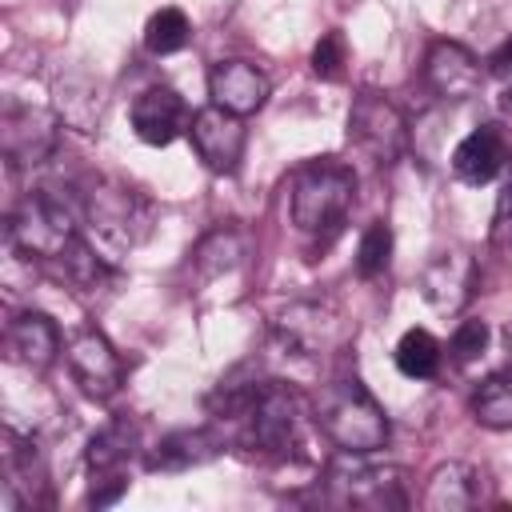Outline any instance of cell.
I'll use <instances>...</instances> for the list:
<instances>
[{
	"instance_id": "4fadbf2b",
	"label": "cell",
	"mask_w": 512,
	"mask_h": 512,
	"mask_svg": "<svg viewBox=\"0 0 512 512\" xmlns=\"http://www.w3.org/2000/svg\"><path fill=\"white\" fill-rule=\"evenodd\" d=\"M272 84L268 76L252 64V60H216L208 72V96L212 104L236 112V116H252L264 108Z\"/></svg>"
},
{
	"instance_id": "4316f807",
	"label": "cell",
	"mask_w": 512,
	"mask_h": 512,
	"mask_svg": "<svg viewBox=\"0 0 512 512\" xmlns=\"http://www.w3.org/2000/svg\"><path fill=\"white\" fill-rule=\"evenodd\" d=\"M484 348H488V324L484 320H460L452 340H448L452 360L456 364H472L476 356H484Z\"/></svg>"
},
{
	"instance_id": "e0dca14e",
	"label": "cell",
	"mask_w": 512,
	"mask_h": 512,
	"mask_svg": "<svg viewBox=\"0 0 512 512\" xmlns=\"http://www.w3.org/2000/svg\"><path fill=\"white\" fill-rule=\"evenodd\" d=\"M4 340H8L12 360L24 364V368H32V372H44L56 360V352H60V328L44 312H20L8 324Z\"/></svg>"
},
{
	"instance_id": "3957f363",
	"label": "cell",
	"mask_w": 512,
	"mask_h": 512,
	"mask_svg": "<svg viewBox=\"0 0 512 512\" xmlns=\"http://www.w3.org/2000/svg\"><path fill=\"white\" fill-rule=\"evenodd\" d=\"M356 200V172L336 160V156H320L308 160L296 176H292V224L300 232H336L348 216Z\"/></svg>"
},
{
	"instance_id": "6da1fadb",
	"label": "cell",
	"mask_w": 512,
	"mask_h": 512,
	"mask_svg": "<svg viewBox=\"0 0 512 512\" xmlns=\"http://www.w3.org/2000/svg\"><path fill=\"white\" fill-rule=\"evenodd\" d=\"M312 420L344 456H368V452L384 448L392 436L384 408L356 376H340V380L324 384L316 392Z\"/></svg>"
},
{
	"instance_id": "d6986e66",
	"label": "cell",
	"mask_w": 512,
	"mask_h": 512,
	"mask_svg": "<svg viewBox=\"0 0 512 512\" xmlns=\"http://www.w3.org/2000/svg\"><path fill=\"white\" fill-rule=\"evenodd\" d=\"M476 500H480V472L460 460L436 464L424 484V496H420V504L428 512H468V508H476Z\"/></svg>"
},
{
	"instance_id": "f546056e",
	"label": "cell",
	"mask_w": 512,
	"mask_h": 512,
	"mask_svg": "<svg viewBox=\"0 0 512 512\" xmlns=\"http://www.w3.org/2000/svg\"><path fill=\"white\" fill-rule=\"evenodd\" d=\"M496 104H500V112H508V116H512V84L500 92V100H496Z\"/></svg>"
},
{
	"instance_id": "f1b7e54d",
	"label": "cell",
	"mask_w": 512,
	"mask_h": 512,
	"mask_svg": "<svg viewBox=\"0 0 512 512\" xmlns=\"http://www.w3.org/2000/svg\"><path fill=\"white\" fill-rule=\"evenodd\" d=\"M488 72H496V76H508L512 72V36L488 56Z\"/></svg>"
},
{
	"instance_id": "ffe728a7",
	"label": "cell",
	"mask_w": 512,
	"mask_h": 512,
	"mask_svg": "<svg viewBox=\"0 0 512 512\" xmlns=\"http://www.w3.org/2000/svg\"><path fill=\"white\" fill-rule=\"evenodd\" d=\"M136 452V420L128 416H112L92 440H88V472H92V484L96 480H120L124 476V464L132 460Z\"/></svg>"
},
{
	"instance_id": "83f0119b",
	"label": "cell",
	"mask_w": 512,
	"mask_h": 512,
	"mask_svg": "<svg viewBox=\"0 0 512 512\" xmlns=\"http://www.w3.org/2000/svg\"><path fill=\"white\" fill-rule=\"evenodd\" d=\"M488 240H492L496 248H508V244H512V172H508V180H504V188H500V196H496V212H492Z\"/></svg>"
},
{
	"instance_id": "4dcf8cb0",
	"label": "cell",
	"mask_w": 512,
	"mask_h": 512,
	"mask_svg": "<svg viewBox=\"0 0 512 512\" xmlns=\"http://www.w3.org/2000/svg\"><path fill=\"white\" fill-rule=\"evenodd\" d=\"M508 368H512V332H508Z\"/></svg>"
},
{
	"instance_id": "7c38bea8",
	"label": "cell",
	"mask_w": 512,
	"mask_h": 512,
	"mask_svg": "<svg viewBox=\"0 0 512 512\" xmlns=\"http://www.w3.org/2000/svg\"><path fill=\"white\" fill-rule=\"evenodd\" d=\"M476 280H480L476 260H472L468 252L452 248V252H440V256L428 260V268L420 272V292H424V300H428L436 312L452 316V312H460V308L472 300Z\"/></svg>"
},
{
	"instance_id": "8fae6325",
	"label": "cell",
	"mask_w": 512,
	"mask_h": 512,
	"mask_svg": "<svg viewBox=\"0 0 512 512\" xmlns=\"http://www.w3.org/2000/svg\"><path fill=\"white\" fill-rule=\"evenodd\" d=\"M276 336L292 356H320L348 340V324L328 304H292L276 320Z\"/></svg>"
},
{
	"instance_id": "9a60e30c",
	"label": "cell",
	"mask_w": 512,
	"mask_h": 512,
	"mask_svg": "<svg viewBox=\"0 0 512 512\" xmlns=\"http://www.w3.org/2000/svg\"><path fill=\"white\" fill-rule=\"evenodd\" d=\"M424 80L440 100H468L480 88V60L456 40H436L424 56Z\"/></svg>"
},
{
	"instance_id": "5b68a950",
	"label": "cell",
	"mask_w": 512,
	"mask_h": 512,
	"mask_svg": "<svg viewBox=\"0 0 512 512\" xmlns=\"http://www.w3.org/2000/svg\"><path fill=\"white\" fill-rule=\"evenodd\" d=\"M84 220L92 224V232L112 244V248H136L148 232H152V200L140 196L136 188L120 184V180H92L84 192Z\"/></svg>"
},
{
	"instance_id": "7402d4cb",
	"label": "cell",
	"mask_w": 512,
	"mask_h": 512,
	"mask_svg": "<svg viewBox=\"0 0 512 512\" xmlns=\"http://www.w3.org/2000/svg\"><path fill=\"white\" fill-rule=\"evenodd\" d=\"M440 340L428 328H408L396 344V368L408 380H432L440 372Z\"/></svg>"
},
{
	"instance_id": "603a6c76",
	"label": "cell",
	"mask_w": 512,
	"mask_h": 512,
	"mask_svg": "<svg viewBox=\"0 0 512 512\" xmlns=\"http://www.w3.org/2000/svg\"><path fill=\"white\" fill-rule=\"evenodd\" d=\"M472 416L484 428H512V372H492L472 392Z\"/></svg>"
},
{
	"instance_id": "7a4b0ae2",
	"label": "cell",
	"mask_w": 512,
	"mask_h": 512,
	"mask_svg": "<svg viewBox=\"0 0 512 512\" xmlns=\"http://www.w3.org/2000/svg\"><path fill=\"white\" fill-rule=\"evenodd\" d=\"M228 424L240 428V448L264 460H288L304 448V400L280 380H256L248 404Z\"/></svg>"
},
{
	"instance_id": "d4e9b609",
	"label": "cell",
	"mask_w": 512,
	"mask_h": 512,
	"mask_svg": "<svg viewBox=\"0 0 512 512\" xmlns=\"http://www.w3.org/2000/svg\"><path fill=\"white\" fill-rule=\"evenodd\" d=\"M388 260H392V228L384 220H376V224L364 228V236L356 244V272L364 280H372L388 268Z\"/></svg>"
},
{
	"instance_id": "277c9868",
	"label": "cell",
	"mask_w": 512,
	"mask_h": 512,
	"mask_svg": "<svg viewBox=\"0 0 512 512\" xmlns=\"http://www.w3.org/2000/svg\"><path fill=\"white\" fill-rule=\"evenodd\" d=\"M80 240L84 236L76 232V212L48 188L28 192L8 216V248L24 252L28 260L60 264Z\"/></svg>"
},
{
	"instance_id": "ac0fdd59",
	"label": "cell",
	"mask_w": 512,
	"mask_h": 512,
	"mask_svg": "<svg viewBox=\"0 0 512 512\" xmlns=\"http://www.w3.org/2000/svg\"><path fill=\"white\" fill-rule=\"evenodd\" d=\"M216 452H220V436L212 428H180V432L160 436L148 448L144 468L148 472H184V468H196V464L212 460Z\"/></svg>"
},
{
	"instance_id": "44dd1931",
	"label": "cell",
	"mask_w": 512,
	"mask_h": 512,
	"mask_svg": "<svg viewBox=\"0 0 512 512\" xmlns=\"http://www.w3.org/2000/svg\"><path fill=\"white\" fill-rule=\"evenodd\" d=\"M240 256H244L240 232H236L232 224H220V228H212V232L200 236V244H196V252H192V264H196V272H200L204 280H212V276L232 272V268L240 264Z\"/></svg>"
},
{
	"instance_id": "ba28073f",
	"label": "cell",
	"mask_w": 512,
	"mask_h": 512,
	"mask_svg": "<svg viewBox=\"0 0 512 512\" xmlns=\"http://www.w3.org/2000/svg\"><path fill=\"white\" fill-rule=\"evenodd\" d=\"M60 144V120L32 104H8L0 120V148L12 168L44 164Z\"/></svg>"
},
{
	"instance_id": "30bf717a",
	"label": "cell",
	"mask_w": 512,
	"mask_h": 512,
	"mask_svg": "<svg viewBox=\"0 0 512 512\" xmlns=\"http://www.w3.org/2000/svg\"><path fill=\"white\" fill-rule=\"evenodd\" d=\"M328 496L336 504H352V508H404L408 492H404V468H348V464H332L328 468Z\"/></svg>"
},
{
	"instance_id": "2e32d148",
	"label": "cell",
	"mask_w": 512,
	"mask_h": 512,
	"mask_svg": "<svg viewBox=\"0 0 512 512\" xmlns=\"http://www.w3.org/2000/svg\"><path fill=\"white\" fill-rule=\"evenodd\" d=\"M508 160V144L504 132L496 124H480L472 128L456 148H452V172L464 184H488Z\"/></svg>"
},
{
	"instance_id": "52a82bcc",
	"label": "cell",
	"mask_w": 512,
	"mask_h": 512,
	"mask_svg": "<svg viewBox=\"0 0 512 512\" xmlns=\"http://www.w3.org/2000/svg\"><path fill=\"white\" fill-rule=\"evenodd\" d=\"M68 368H72V380L80 384V392L92 396V400H112L124 384L120 352L92 324H84L68 336Z\"/></svg>"
},
{
	"instance_id": "8992f818",
	"label": "cell",
	"mask_w": 512,
	"mask_h": 512,
	"mask_svg": "<svg viewBox=\"0 0 512 512\" xmlns=\"http://www.w3.org/2000/svg\"><path fill=\"white\" fill-rule=\"evenodd\" d=\"M348 140H352L372 164L388 168V164H396V160L404 156V148H408V124H404L400 108H396L388 96L364 88V92L352 100V112H348Z\"/></svg>"
},
{
	"instance_id": "484cf974",
	"label": "cell",
	"mask_w": 512,
	"mask_h": 512,
	"mask_svg": "<svg viewBox=\"0 0 512 512\" xmlns=\"http://www.w3.org/2000/svg\"><path fill=\"white\" fill-rule=\"evenodd\" d=\"M344 64H348V44H344V32L332 28V32H324V36L316 40V48H312V72H316L320 80H340V76H344Z\"/></svg>"
},
{
	"instance_id": "9c48e42d",
	"label": "cell",
	"mask_w": 512,
	"mask_h": 512,
	"mask_svg": "<svg viewBox=\"0 0 512 512\" xmlns=\"http://www.w3.org/2000/svg\"><path fill=\"white\" fill-rule=\"evenodd\" d=\"M188 136H192V148L196 156L204 160V168L220 172V176H232L244 160V144H248V132H244V116L220 108V104H208L200 112H192L188 120Z\"/></svg>"
},
{
	"instance_id": "5bb4252c",
	"label": "cell",
	"mask_w": 512,
	"mask_h": 512,
	"mask_svg": "<svg viewBox=\"0 0 512 512\" xmlns=\"http://www.w3.org/2000/svg\"><path fill=\"white\" fill-rule=\"evenodd\" d=\"M132 132L144 140V144H152V148H164V144H172L176 136H180V128H184V120H188V104H184V96L176 92V88H168V84H152V88H144L136 100H132Z\"/></svg>"
},
{
	"instance_id": "cb8c5ba5",
	"label": "cell",
	"mask_w": 512,
	"mask_h": 512,
	"mask_svg": "<svg viewBox=\"0 0 512 512\" xmlns=\"http://www.w3.org/2000/svg\"><path fill=\"white\" fill-rule=\"evenodd\" d=\"M188 36H192V24H188V16H184L180 8H160V12H152V20L144 24V48H148L152 56H172V52H180V48L188 44Z\"/></svg>"
}]
</instances>
